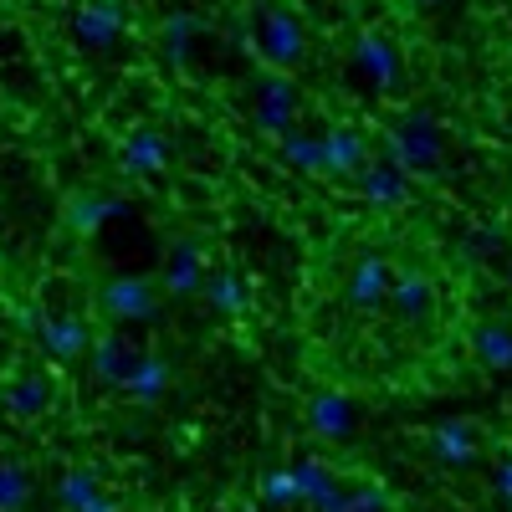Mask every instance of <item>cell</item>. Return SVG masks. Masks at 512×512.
<instances>
[{
	"label": "cell",
	"instance_id": "obj_1",
	"mask_svg": "<svg viewBox=\"0 0 512 512\" xmlns=\"http://www.w3.org/2000/svg\"><path fill=\"white\" fill-rule=\"evenodd\" d=\"M77 31L82 36H93V41H108V31H113V11H88L77 21Z\"/></svg>",
	"mask_w": 512,
	"mask_h": 512
}]
</instances>
